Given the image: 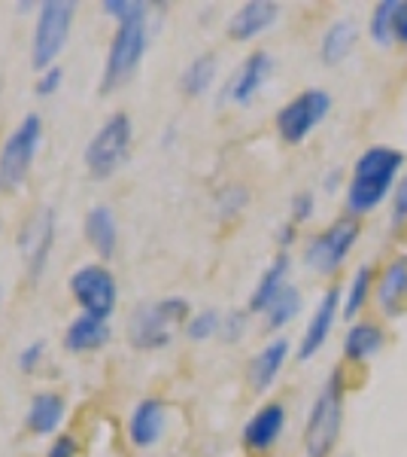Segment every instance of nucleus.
<instances>
[{
    "instance_id": "nucleus-1",
    "label": "nucleus",
    "mask_w": 407,
    "mask_h": 457,
    "mask_svg": "<svg viewBox=\"0 0 407 457\" xmlns=\"http://www.w3.org/2000/svg\"><path fill=\"white\" fill-rule=\"evenodd\" d=\"M402 171H404L402 150L383 146V144L368 146V150L356 159L350 180H346V189H344L346 217L359 220V217L374 213L392 195V189H395Z\"/></svg>"
},
{
    "instance_id": "nucleus-2",
    "label": "nucleus",
    "mask_w": 407,
    "mask_h": 457,
    "mask_svg": "<svg viewBox=\"0 0 407 457\" xmlns=\"http://www.w3.org/2000/svg\"><path fill=\"white\" fill-rule=\"evenodd\" d=\"M344 366H335L331 375L325 378V385L316 394L313 405H310V415L305 424V454L307 457H331L340 427H344Z\"/></svg>"
},
{
    "instance_id": "nucleus-3",
    "label": "nucleus",
    "mask_w": 407,
    "mask_h": 457,
    "mask_svg": "<svg viewBox=\"0 0 407 457\" xmlns=\"http://www.w3.org/2000/svg\"><path fill=\"white\" fill-rule=\"evenodd\" d=\"M183 323H189V302L186 299L170 296L161 302H150V305H140L134 317H131L128 338L140 351L165 348Z\"/></svg>"
},
{
    "instance_id": "nucleus-4",
    "label": "nucleus",
    "mask_w": 407,
    "mask_h": 457,
    "mask_svg": "<svg viewBox=\"0 0 407 457\" xmlns=\"http://www.w3.org/2000/svg\"><path fill=\"white\" fill-rule=\"evenodd\" d=\"M362 226L353 217H340L329 228L316 232L305 247V265L310 271L322 278H331L344 269V262L350 260L353 247L359 245Z\"/></svg>"
},
{
    "instance_id": "nucleus-5",
    "label": "nucleus",
    "mask_w": 407,
    "mask_h": 457,
    "mask_svg": "<svg viewBox=\"0 0 407 457\" xmlns=\"http://www.w3.org/2000/svg\"><path fill=\"white\" fill-rule=\"evenodd\" d=\"M146 43H150V31H146V16L143 19H131L119 25L113 43H110L107 64L101 73V92H113L122 83H128L134 77V71L140 68L146 55Z\"/></svg>"
},
{
    "instance_id": "nucleus-6",
    "label": "nucleus",
    "mask_w": 407,
    "mask_h": 457,
    "mask_svg": "<svg viewBox=\"0 0 407 457\" xmlns=\"http://www.w3.org/2000/svg\"><path fill=\"white\" fill-rule=\"evenodd\" d=\"M40 137H43V120L37 113H28L12 129V135L0 146V193H12V189H19L25 183L37 150H40Z\"/></svg>"
},
{
    "instance_id": "nucleus-7",
    "label": "nucleus",
    "mask_w": 407,
    "mask_h": 457,
    "mask_svg": "<svg viewBox=\"0 0 407 457\" xmlns=\"http://www.w3.org/2000/svg\"><path fill=\"white\" fill-rule=\"evenodd\" d=\"M73 25V4L70 0H46L40 4L31 40V64L37 71L55 68V58L68 46Z\"/></svg>"
},
{
    "instance_id": "nucleus-8",
    "label": "nucleus",
    "mask_w": 407,
    "mask_h": 457,
    "mask_svg": "<svg viewBox=\"0 0 407 457\" xmlns=\"http://www.w3.org/2000/svg\"><path fill=\"white\" fill-rule=\"evenodd\" d=\"M131 135H134V129H131L128 113L107 116V122L94 131V137L85 146V165L92 177H101L103 180V177L119 171L125 162H128Z\"/></svg>"
},
{
    "instance_id": "nucleus-9",
    "label": "nucleus",
    "mask_w": 407,
    "mask_h": 457,
    "mask_svg": "<svg viewBox=\"0 0 407 457\" xmlns=\"http://www.w3.org/2000/svg\"><path fill=\"white\" fill-rule=\"evenodd\" d=\"M331 113V95L322 88H305L292 101H286L277 110V135L286 144H305L310 135L325 122V116Z\"/></svg>"
},
{
    "instance_id": "nucleus-10",
    "label": "nucleus",
    "mask_w": 407,
    "mask_h": 457,
    "mask_svg": "<svg viewBox=\"0 0 407 457\" xmlns=\"http://www.w3.org/2000/svg\"><path fill=\"white\" fill-rule=\"evenodd\" d=\"M70 293L73 299L83 305V314L103 317L107 320L116 308L119 290H116V278L110 275L103 265H83L70 275Z\"/></svg>"
},
{
    "instance_id": "nucleus-11",
    "label": "nucleus",
    "mask_w": 407,
    "mask_h": 457,
    "mask_svg": "<svg viewBox=\"0 0 407 457\" xmlns=\"http://www.w3.org/2000/svg\"><path fill=\"white\" fill-rule=\"evenodd\" d=\"M52 245H55V211L40 208L21 223V232H19V253H21V260H25V269L31 281H37V278L43 275V269H46Z\"/></svg>"
},
{
    "instance_id": "nucleus-12",
    "label": "nucleus",
    "mask_w": 407,
    "mask_h": 457,
    "mask_svg": "<svg viewBox=\"0 0 407 457\" xmlns=\"http://www.w3.org/2000/svg\"><path fill=\"white\" fill-rule=\"evenodd\" d=\"M340 302H344V290L338 284L325 287V293L316 302L313 314L307 320V329L301 333V342H298V360H313L316 353L325 348V342L331 338V329H335L338 317H340Z\"/></svg>"
},
{
    "instance_id": "nucleus-13",
    "label": "nucleus",
    "mask_w": 407,
    "mask_h": 457,
    "mask_svg": "<svg viewBox=\"0 0 407 457\" xmlns=\"http://www.w3.org/2000/svg\"><path fill=\"white\" fill-rule=\"evenodd\" d=\"M271 73H273L271 53H265V49H256L253 55H247V62L240 64L238 73L228 79L222 98L234 101V104H249V101H253L256 95L265 88V83L271 79Z\"/></svg>"
},
{
    "instance_id": "nucleus-14",
    "label": "nucleus",
    "mask_w": 407,
    "mask_h": 457,
    "mask_svg": "<svg viewBox=\"0 0 407 457\" xmlns=\"http://www.w3.org/2000/svg\"><path fill=\"white\" fill-rule=\"evenodd\" d=\"M286 405L283 403H265L262 409L253 411L247 424H243V445L253 454H265L277 445V439L286 430Z\"/></svg>"
},
{
    "instance_id": "nucleus-15",
    "label": "nucleus",
    "mask_w": 407,
    "mask_h": 457,
    "mask_svg": "<svg viewBox=\"0 0 407 457\" xmlns=\"http://www.w3.org/2000/svg\"><path fill=\"white\" fill-rule=\"evenodd\" d=\"M374 299L387 317H402L407 312V253H398L383 265L374 284Z\"/></svg>"
},
{
    "instance_id": "nucleus-16",
    "label": "nucleus",
    "mask_w": 407,
    "mask_h": 457,
    "mask_svg": "<svg viewBox=\"0 0 407 457\" xmlns=\"http://www.w3.org/2000/svg\"><path fill=\"white\" fill-rule=\"evenodd\" d=\"M277 19H280L277 4H271V0H249V4H243L240 10L228 19V37L238 43H247L277 25Z\"/></svg>"
},
{
    "instance_id": "nucleus-17",
    "label": "nucleus",
    "mask_w": 407,
    "mask_h": 457,
    "mask_svg": "<svg viewBox=\"0 0 407 457\" xmlns=\"http://www.w3.org/2000/svg\"><path fill=\"white\" fill-rule=\"evenodd\" d=\"M289 342L286 338H271L268 345H265L262 351L256 353L253 360H249L247 366V381L249 387L256 390V394H265V390H271L277 385L280 372H283L286 360H289Z\"/></svg>"
},
{
    "instance_id": "nucleus-18",
    "label": "nucleus",
    "mask_w": 407,
    "mask_h": 457,
    "mask_svg": "<svg viewBox=\"0 0 407 457\" xmlns=\"http://www.w3.org/2000/svg\"><path fill=\"white\" fill-rule=\"evenodd\" d=\"M165 424H167V405L165 400H140L134 405V411H131L128 418V436L134 445L140 448H150L155 442L161 439V433H165Z\"/></svg>"
},
{
    "instance_id": "nucleus-19",
    "label": "nucleus",
    "mask_w": 407,
    "mask_h": 457,
    "mask_svg": "<svg viewBox=\"0 0 407 457\" xmlns=\"http://www.w3.org/2000/svg\"><path fill=\"white\" fill-rule=\"evenodd\" d=\"M387 348V333L380 323L374 320H356L350 323L344 336V360L346 363H368V360L380 357Z\"/></svg>"
},
{
    "instance_id": "nucleus-20",
    "label": "nucleus",
    "mask_w": 407,
    "mask_h": 457,
    "mask_svg": "<svg viewBox=\"0 0 407 457\" xmlns=\"http://www.w3.org/2000/svg\"><path fill=\"white\" fill-rule=\"evenodd\" d=\"M359 43V25L353 19H338L331 21L329 28H325L322 40H320V58L322 64H329V68H335V64L344 62L346 55L356 49Z\"/></svg>"
},
{
    "instance_id": "nucleus-21",
    "label": "nucleus",
    "mask_w": 407,
    "mask_h": 457,
    "mask_svg": "<svg viewBox=\"0 0 407 457\" xmlns=\"http://www.w3.org/2000/svg\"><path fill=\"white\" fill-rule=\"evenodd\" d=\"M85 238L103 260L116 253V245H119V226H116V217L107 204H94L85 217Z\"/></svg>"
},
{
    "instance_id": "nucleus-22",
    "label": "nucleus",
    "mask_w": 407,
    "mask_h": 457,
    "mask_svg": "<svg viewBox=\"0 0 407 457\" xmlns=\"http://www.w3.org/2000/svg\"><path fill=\"white\" fill-rule=\"evenodd\" d=\"M110 342V323L103 317H92V314H79L70 320L68 333H64V345L68 351H98L101 345Z\"/></svg>"
},
{
    "instance_id": "nucleus-23",
    "label": "nucleus",
    "mask_w": 407,
    "mask_h": 457,
    "mask_svg": "<svg viewBox=\"0 0 407 457\" xmlns=\"http://www.w3.org/2000/svg\"><path fill=\"white\" fill-rule=\"evenodd\" d=\"M289 265H292V260H289V253H280L277 260H273L268 269L262 271V278H258L253 296H249V312L253 314H265L268 312V305L273 299L280 296V290L289 284Z\"/></svg>"
},
{
    "instance_id": "nucleus-24",
    "label": "nucleus",
    "mask_w": 407,
    "mask_h": 457,
    "mask_svg": "<svg viewBox=\"0 0 407 457\" xmlns=\"http://www.w3.org/2000/svg\"><path fill=\"white\" fill-rule=\"evenodd\" d=\"M374 284H377V278H374L371 265H368V262L356 265V271H353L350 284H346V290H344V302H340V317L353 320V317H356L362 308H365L368 302H371Z\"/></svg>"
},
{
    "instance_id": "nucleus-25",
    "label": "nucleus",
    "mask_w": 407,
    "mask_h": 457,
    "mask_svg": "<svg viewBox=\"0 0 407 457\" xmlns=\"http://www.w3.org/2000/svg\"><path fill=\"white\" fill-rule=\"evenodd\" d=\"M64 418V400L58 394H37L28 405V427L37 436H49Z\"/></svg>"
},
{
    "instance_id": "nucleus-26",
    "label": "nucleus",
    "mask_w": 407,
    "mask_h": 457,
    "mask_svg": "<svg viewBox=\"0 0 407 457\" xmlns=\"http://www.w3.org/2000/svg\"><path fill=\"white\" fill-rule=\"evenodd\" d=\"M301 305H305V299H301V290L295 284H286L283 290H280V296L268 305V312H265V327H268L271 333H277V329L289 327V323H292L295 317L301 314Z\"/></svg>"
},
{
    "instance_id": "nucleus-27",
    "label": "nucleus",
    "mask_w": 407,
    "mask_h": 457,
    "mask_svg": "<svg viewBox=\"0 0 407 457\" xmlns=\"http://www.w3.org/2000/svg\"><path fill=\"white\" fill-rule=\"evenodd\" d=\"M216 71H219L216 55H213V53L198 55L195 62H189V68L183 71L180 88L189 95V98H198V95H204L207 88L213 86V79H216Z\"/></svg>"
},
{
    "instance_id": "nucleus-28",
    "label": "nucleus",
    "mask_w": 407,
    "mask_h": 457,
    "mask_svg": "<svg viewBox=\"0 0 407 457\" xmlns=\"http://www.w3.org/2000/svg\"><path fill=\"white\" fill-rule=\"evenodd\" d=\"M402 0H380L374 4L371 19H368V37H371L374 46H392L395 43V19Z\"/></svg>"
},
{
    "instance_id": "nucleus-29",
    "label": "nucleus",
    "mask_w": 407,
    "mask_h": 457,
    "mask_svg": "<svg viewBox=\"0 0 407 457\" xmlns=\"http://www.w3.org/2000/svg\"><path fill=\"white\" fill-rule=\"evenodd\" d=\"M219 329H222V314L216 308H204V312L191 314L186 323V336L191 342H204L210 336H219Z\"/></svg>"
},
{
    "instance_id": "nucleus-30",
    "label": "nucleus",
    "mask_w": 407,
    "mask_h": 457,
    "mask_svg": "<svg viewBox=\"0 0 407 457\" xmlns=\"http://www.w3.org/2000/svg\"><path fill=\"white\" fill-rule=\"evenodd\" d=\"M101 10L107 12V16H113L119 25H125V21H131V19L150 16V6L140 4V0H103Z\"/></svg>"
},
{
    "instance_id": "nucleus-31",
    "label": "nucleus",
    "mask_w": 407,
    "mask_h": 457,
    "mask_svg": "<svg viewBox=\"0 0 407 457\" xmlns=\"http://www.w3.org/2000/svg\"><path fill=\"white\" fill-rule=\"evenodd\" d=\"M389 223L392 228H402L407 223V174L398 177L395 189L389 195Z\"/></svg>"
},
{
    "instance_id": "nucleus-32",
    "label": "nucleus",
    "mask_w": 407,
    "mask_h": 457,
    "mask_svg": "<svg viewBox=\"0 0 407 457\" xmlns=\"http://www.w3.org/2000/svg\"><path fill=\"white\" fill-rule=\"evenodd\" d=\"M247 198H249V193L243 187H228V189H222V195H219V202H216V208H219V217L222 220H232V217H238L240 213V208L247 204Z\"/></svg>"
},
{
    "instance_id": "nucleus-33",
    "label": "nucleus",
    "mask_w": 407,
    "mask_h": 457,
    "mask_svg": "<svg viewBox=\"0 0 407 457\" xmlns=\"http://www.w3.org/2000/svg\"><path fill=\"white\" fill-rule=\"evenodd\" d=\"M219 336L225 338L228 345H232V342H240V338L247 336V312H228L225 317H222Z\"/></svg>"
},
{
    "instance_id": "nucleus-34",
    "label": "nucleus",
    "mask_w": 407,
    "mask_h": 457,
    "mask_svg": "<svg viewBox=\"0 0 407 457\" xmlns=\"http://www.w3.org/2000/svg\"><path fill=\"white\" fill-rule=\"evenodd\" d=\"M316 213V195L310 193V189H301V193H295L292 198V223H307L310 217Z\"/></svg>"
},
{
    "instance_id": "nucleus-35",
    "label": "nucleus",
    "mask_w": 407,
    "mask_h": 457,
    "mask_svg": "<svg viewBox=\"0 0 407 457\" xmlns=\"http://www.w3.org/2000/svg\"><path fill=\"white\" fill-rule=\"evenodd\" d=\"M61 79H64V71L58 68H49V71H43L40 73V79H37V95L40 98H49V95H55L58 92V86H61Z\"/></svg>"
},
{
    "instance_id": "nucleus-36",
    "label": "nucleus",
    "mask_w": 407,
    "mask_h": 457,
    "mask_svg": "<svg viewBox=\"0 0 407 457\" xmlns=\"http://www.w3.org/2000/svg\"><path fill=\"white\" fill-rule=\"evenodd\" d=\"M79 452V445H77V439L68 436V433H61L55 442H52V448H49V457H77Z\"/></svg>"
},
{
    "instance_id": "nucleus-37",
    "label": "nucleus",
    "mask_w": 407,
    "mask_h": 457,
    "mask_svg": "<svg viewBox=\"0 0 407 457\" xmlns=\"http://www.w3.org/2000/svg\"><path fill=\"white\" fill-rule=\"evenodd\" d=\"M43 351H46V345L43 342H34V345H28L25 351H21V357H19V366L25 372H31L37 363H40V357H43Z\"/></svg>"
},
{
    "instance_id": "nucleus-38",
    "label": "nucleus",
    "mask_w": 407,
    "mask_h": 457,
    "mask_svg": "<svg viewBox=\"0 0 407 457\" xmlns=\"http://www.w3.org/2000/svg\"><path fill=\"white\" fill-rule=\"evenodd\" d=\"M395 43L407 46V0L398 6V19H395Z\"/></svg>"
},
{
    "instance_id": "nucleus-39",
    "label": "nucleus",
    "mask_w": 407,
    "mask_h": 457,
    "mask_svg": "<svg viewBox=\"0 0 407 457\" xmlns=\"http://www.w3.org/2000/svg\"><path fill=\"white\" fill-rule=\"evenodd\" d=\"M298 238V232H295V223H289L280 228V235H277V241H280V247H283V253H286V247L292 245V241Z\"/></svg>"
},
{
    "instance_id": "nucleus-40",
    "label": "nucleus",
    "mask_w": 407,
    "mask_h": 457,
    "mask_svg": "<svg viewBox=\"0 0 407 457\" xmlns=\"http://www.w3.org/2000/svg\"><path fill=\"white\" fill-rule=\"evenodd\" d=\"M338 187H340V171L325 174V180H322V189H325V193H335Z\"/></svg>"
},
{
    "instance_id": "nucleus-41",
    "label": "nucleus",
    "mask_w": 407,
    "mask_h": 457,
    "mask_svg": "<svg viewBox=\"0 0 407 457\" xmlns=\"http://www.w3.org/2000/svg\"><path fill=\"white\" fill-rule=\"evenodd\" d=\"M340 457H353V454H340Z\"/></svg>"
}]
</instances>
